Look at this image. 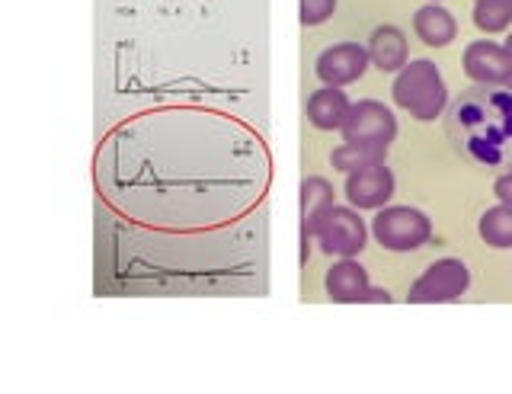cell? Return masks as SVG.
Masks as SVG:
<instances>
[{
	"label": "cell",
	"mask_w": 512,
	"mask_h": 394,
	"mask_svg": "<svg viewBox=\"0 0 512 394\" xmlns=\"http://www.w3.org/2000/svg\"><path fill=\"white\" fill-rule=\"evenodd\" d=\"M352 109V100L346 97L343 87H320L308 97V106H304V113H308V122L320 132H336L343 129V122Z\"/></svg>",
	"instance_id": "cell-12"
},
{
	"label": "cell",
	"mask_w": 512,
	"mask_h": 394,
	"mask_svg": "<svg viewBox=\"0 0 512 394\" xmlns=\"http://www.w3.org/2000/svg\"><path fill=\"white\" fill-rule=\"evenodd\" d=\"M432 4H439V0H432Z\"/></svg>",
	"instance_id": "cell-23"
},
{
	"label": "cell",
	"mask_w": 512,
	"mask_h": 394,
	"mask_svg": "<svg viewBox=\"0 0 512 394\" xmlns=\"http://www.w3.org/2000/svg\"><path fill=\"white\" fill-rule=\"evenodd\" d=\"M471 286V270L468 263L458 257H442L436 263H429L423 276L413 282L407 292L410 305H445L458 302Z\"/></svg>",
	"instance_id": "cell-4"
},
{
	"label": "cell",
	"mask_w": 512,
	"mask_h": 394,
	"mask_svg": "<svg viewBox=\"0 0 512 394\" xmlns=\"http://www.w3.org/2000/svg\"><path fill=\"white\" fill-rule=\"evenodd\" d=\"M327 295L330 302H340V305H356V302H365V292H368V270L352 257H340V263H333L327 270Z\"/></svg>",
	"instance_id": "cell-11"
},
{
	"label": "cell",
	"mask_w": 512,
	"mask_h": 394,
	"mask_svg": "<svg viewBox=\"0 0 512 394\" xmlns=\"http://www.w3.org/2000/svg\"><path fill=\"white\" fill-rule=\"evenodd\" d=\"M333 202V183L324 177H304L301 180V263L308 260V250L314 241V231Z\"/></svg>",
	"instance_id": "cell-10"
},
{
	"label": "cell",
	"mask_w": 512,
	"mask_h": 394,
	"mask_svg": "<svg viewBox=\"0 0 512 394\" xmlns=\"http://www.w3.org/2000/svg\"><path fill=\"white\" fill-rule=\"evenodd\" d=\"M340 132L343 141H352V145L391 148V141L397 138V116L378 100H359L352 103Z\"/></svg>",
	"instance_id": "cell-6"
},
{
	"label": "cell",
	"mask_w": 512,
	"mask_h": 394,
	"mask_svg": "<svg viewBox=\"0 0 512 394\" xmlns=\"http://www.w3.org/2000/svg\"><path fill=\"white\" fill-rule=\"evenodd\" d=\"M372 234L384 250L407 254V250H420L423 244H429L432 222L426 212L413 206H384L375 215Z\"/></svg>",
	"instance_id": "cell-3"
},
{
	"label": "cell",
	"mask_w": 512,
	"mask_h": 394,
	"mask_svg": "<svg viewBox=\"0 0 512 394\" xmlns=\"http://www.w3.org/2000/svg\"><path fill=\"white\" fill-rule=\"evenodd\" d=\"M448 135L477 164L496 167L512 154V93L509 87H474L452 103Z\"/></svg>",
	"instance_id": "cell-1"
},
{
	"label": "cell",
	"mask_w": 512,
	"mask_h": 394,
	"mask_svg": "<svg viewBox=\"0 0 512 394\" xmlns=\"http://www.w3.org/2000/svg\"><path fill=\"white\" fill-rule=\"evenodd\" d=\"M365 49H368V58H372V65L381 68V71H388V74H397L410 61V49H407L404 29L391 26V23L378 26L375 33L368 36Z\"/></svg>",
	"instance_id": "cell-13"
},
{
	"label": "cell",
	"mask_w": 512,
	"mask_h": 394,
	"mask_svg": "<svg viewBox=\"0 0 512 394\" xmlns=\"http://www.w3.org/2000/svg\"><path fill=\"white\" fill-rule=\"evenodd\" d=\"M480 241L496 247V250H512V206L500 202V206H490L477 222Z\"/></svg>",
	"instance_id": "cell-15"
},
{
	"label": "cell",
	"mask_w": 512,
	"mask_h": 394,
	"mask_svg": "<svg viewBox=\"0 0 512 394\" xmlns=\"http://www.w3.org/2000/svg\"><path fill=\"white\" fill-rule=\"evenodd\" d=\"M474 26L496 36L512 26V0H474Z\"/></svg>",
	"instance_id": "cell-17"
},
{
	"label": "cell",
	"mask_w": 512,
	"mask_h": 394,
	"mask_svg": "<svg viewBox=\"0 0 512 394\" xmlns=\"http://www.w3.org/2000/svg\"><path fill=\"white\" fill-rule=\"evenodd\" d=\"M314 241L330 257H356L368 244V228L359 209L352 206H330L314 231Z\"/></svg>",
	"instance_id": "cell-5"
},
{
	"label": "cell",
	"mask_w": 512,
	"mask_h": 394,
	"mask_svg": "<svg viewBox=\"0 0 512 394\" xmlns=\"http://www.w3.org/2000/svg\"><path fill=\"white\" fill-rule=\"evenodd\" d=\"M372 58H368V49L359 42H336L330 49H324L314 61V74L320 77L324 87H346L356 84L359 77L368 71Z\"/></svg>",
	"instance_id": "cell-8"
},
{
	"label": "cell",
	"mask_w": 512,
	"mask_h": 394,
	"mask_svg": "<svg viewBox=\"0 0 512 394\" xmlns=\"http://www.w3.org/2000/svg\"><path fill=\"white\" fill-rule=\"evenodd\" d=\"M413 33L420 36L429 49H445V45L455 42L458 23L442 4H432V0H429L426 7H420L413 13Z\"/></svg>",
	"instance_id": "cell-14"
},
{
	"label": "cell",
	"mask_w": 512,
	"mask_h": 394,
	"mask_svg": "<svg viewBox=\"0 0 512 394\" xmlns=\"http://www.w3.org/2000/svg\"><path fill=\"white\" fill-rule=\"evenodd\" d=\"M365 302H381V305H388V302H391V292H388V289H375V286H368Z\"/></svg>",
	"instance_id": "cell-20"
},
{
	"label": "cell",
	"mask_w": 512,
	"mask_h": 394,
	"mask_svg": "<svg viewBox=\"0 0 512 394\" xmlns=\"http://www.w3.org/2000/svg\"><path fill=\"white\" fill-rule=\"evenodd\" d=\"M506 87H509V93H512V81H509V84H506Z\"/></svg>",
	"instance_id": "cell-22"
},
{
	"label": "cell",
	"mask_w": 512,
	"mask_h": 394,
	"mask_svg": "<svg viewBox=\"0 0 512 394\" xmlns=\"http://www.w3.org/2000/svg\"><path fill=\"white\" fill-rule=\"evenodd\" d=\"M394 173L388 164H372L346 173V199L352 209H384L394 196Z\"/></svg>",
	"instance_id": "cell-9"
},
{
	"label": "cell",
	"mask_w": 512,
	"mask_h": 394,
	"mask_svg": "<svg viewBox=\"0 0 512 394\" xmlns=\"http://www.w3.org/2000/svg\"><path fill=\"white\" fill-rule=\"evenodd\" d=\"M336 0H298V20L301 26H320L333 17Z\"/></svg>",
	"instance_id": "cell-18"
},
{
	"label": "cell",
	"mask_w": 512,
	"mask_h": 394,
	"mask_svg": "<svg viewBox=\"0 0 512 394\" xmlns=\"http://www.w3.org/2000/svg\"><path fill=\"white\" fill-rule=\"evenodd\" d=\"M388 161V148H375V145H352V141H343L340 148L330 154L333 170H359V167H372V164H384Z\"/></svg>",
	"instance_id": "cell-16"
},
{
	"label": "cell",
	"mask_w": 512,
	"mask_h": 394,
	"mask_svg": "<svg viewBox=\"0 0 512 394\" xmlns=\"http://www.w3.org/2000/svg\"><path fill=\"white\" fill-rule=\"evenodd\" d=\"M503 45H506V52H509V55H512V33H509V36H506V42H503Z\"/></svg>",
	"instance_id": "cell-21"
},
{
	"label": "cell",
	"mask_w": 512,
	"mask_h": 394,
	"mask_svg": "<svg viewBox=\"0 0 512 394\" xmlns=\"http://www.w3.org/2000/svg\"><path fill=\"white\" fill-rule=\"evenodd\" d=\"M493 193H496V199H500V202L512 206V170H506V173H500V177H496Z\"/></svg>",
	"instance_id": "cell-19"
},
{
	"label": "cell",
	"mask_w": 512,
	"mask_h": 394,
	"mask_svg": "<svg viewBox=\"0 0 512 394\" xmlns=\"http://www.w3.org/2000/svg\"><path fill=\"white\" fill-rule=\"evenodd\" d=\"M461 68L480 87H506L512 81V55L493 39L471 42L461 55Z\"/></svg>",
	"instance_id": "cell-7"
},
{
	"label": "cell",
	"mask_w": 512,
	"mask_h": 394,
	"mask_svg": "<svg viewBox=\"0 0 512 394\" xmlns=\"http://www.w3.org/2000/svg\"><path fill=\"white\" fill-rule=\"evenodd\" d=\"M394 103L420 122H436L448 106V87L432 58H413L397 71L391 87Z\"/></svg>",
	"instance_id": "cell-2"
}]
</instances>
